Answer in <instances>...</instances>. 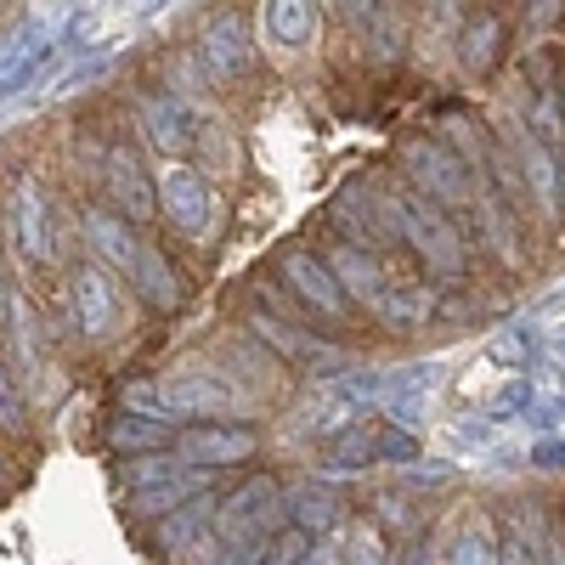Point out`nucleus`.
Listing matches in <instances>:
<instances>
[{
	"instance_id": "1",
	"label": "nucleus",
	"mask_w": 565,
	"mask_h": 565,
	"mask_svg": "<svg viewBox=\"0 0 565 565\" xmlns=\"http://www.w3.org/2000/svg\"><path fill=\"white\" fill-rule=\"evenodd\" d=\"M282 521H289V503H282L277 481H249V487H238V492L221 503V514H215L226 548L266 543V532H277Z\"/></svg>"
},
{
	"instance_id": "2",
	"label": "nucleus",
	"mask_w": 565,
	"mask_h": 565,
	"mask_svg": "<svg viewBox=\"0 0 565 565\" xmlns=\"http://www.w3.org/2000/svg\"><path fill=\"white\" fill-rule=\"evenodd\" d=\"M402 238L418 249V260L430 271H441V277L463 271V238H458V226L441 215L436 199H402Z\"/></svg>"
},
{
	"instance_id": "3",
	"label": "nucleus",
	"mask_w": 565,
	"mask_h": 565,
	"mask_svg": "<svg viewBox=\"0 0 565 565\" xmlns=\"http://www.w3.org/2000/svg\"><path fill=\"white\" fill-rule=\"evenodd\" d=\"M402 159H407L413 181H418L441 210H463L469 199H476V170H463L447 141H407Z\"/></svg>"
},
{
	"instance_id": "4",
	"label": "nucleus",
	"mask_w": 565,
	"mask_h": 565,
	"mask_svg": "<svg viewBox=\"0 0 565 565\" xmlns=\"http://www.w3.org/2000/svg\"><path fill=\"white\" fill-rule=\"evenodd\" d=\"M334 469H367V463H413L418 458V436L407 430V424H380V418H367L356 424V430L334 436Z\"/></svg>"
},
{
	"instance_id": "5",
	"label": "nucleus",
	"mask_w": 565,
	"mask_h": 565,
	"mask_svg": "<svg viewBox=\"0 0 565 565\" xmlns=\"http://www.w3.org/2000/svg\"><path fill=\"white\" fill-rule=\"evenodd\" d=\"M159 210L170 215L175 232L199 238V232L210 226V215H215V193H210V181H204L193 164L164 159V170H159Z\"/></svg>"
},
{
	"instance_id": "6",
	"label": "nucleus",
	"mask_w": 565,
	"mask_h": 565,
	"mask_svg": "<svg viewBox=\"0 0 565 565\" xmlns=\"http://www.w3.org/2000/svg\"><path fill=\"white\" fill-rule=\"evenodd\" d=\"M255 447H260V436L249 430V424H193V430H181L175 436V458L181 463H193V469H221V463H244V458H255Z\"/></svg>"
},
{
	"instance_id": "7",
	"label": "nucleus",
	"mask_w": 565,
	"mask_h": 565,
	"mask_svg": "<svg viewBox=\"0 0 565 565\" xmlns=\"http://www.w3.org/2000/svg\"><path fill=\"white\" fill-rule=\"evenodd\" d=\"M164 402H170V418L226 424L238 413V385L215 380V373H181V380H164Z\"/></svg>"
},
{
	"instance_id": "8",
	"label": "nucleus",
	"mask_w": 565,
	"mask_h": 565,
	"mask_svg": "<svg viewBox=\"0 0 565 565\" xmlns=\"http://www.w3.org/2000/svg\"><path fill=\"white\" fill-rule=\"evenodd\" d=\"M282 277H289V289L317 311V317H345V289L334 282V271H328V260L322 255H311V249H289L282 255Z\"/></svg>"
},
{
	"instance_id": "9",
	"label": "nucleus",
	"mask_w": 565,
	"mask_h": 565,
	"mask_svg": "<svg viewBox=\"0 0 565 565\" xmlns=\"http://www.w3.org/2000/svg\"><path fill=\"white\" fill-rule=\"evenodd\" d=\"M74 322L85 340H103L119 328V289H114L108 266H85L74 277Z\"/></svg>"
},
{
	"instance_id": "10",
	"label": "nucleus",
	"mask_w": 565,
	"mask_h": 565,
	"mask_svg": "<svg viewBox=\"0 0 565 565\" xmlns=\"http://www.w3.org/2000/svg\"><path fill=\"white\" fill-rule=\"evenodd\" d=\"M328 260V271H334V282L356 300V306H380L396 282H391V271L373 260V249H356V244H340V249H328L322 255Z\"/></svg>"
},
{
	"instance_id": "11",
	"label": "nucleus",
	"mask_w": 565,
	"mask_h": 565,
	"mask_svg": "<svg viewBox=\"0 0 565 565\" xmlns=\"http://www.w3.org/2000/svg\"><path fill=\"white\" fill-rule=\"evenodd\" d=\"M103 181H108V199L125 210V221H153L159 215V181H148V170H141L125 148L108 153Z\"/></svg>"
},
{
	"instance_id": "12",
	"label": "nucleus",
	"mask_w": 565,
	"mask_h": 565,
	"mask_svg": "<svg viewBox=\"0 0 565 565\" xmlns=\"http://www.w3.org/2000/svg\"><path fill=\"white\" fill-rule=\"evenodd\" d=\"M249 57H255V40H249V29H244L238 12H221V18L204 23V63L215 68V79L244 74Z\"/></svg>"
},
{
	"instance_id": "13",
	"label": "nucleus",
	"mask_w": 565,
	"mask_h": 565,
	"mask_svg": "<svg viewBox=\"0 0 565 565\" xmlns=\"http://www.w3.org/2000/svg\"><path fill=\"white\" fill-rule=\"evenodd\" d=\"M509 148H514V159H521V170H526V193H537V210L554 215L559 210V170L548 159V141L526 136L521 125H509Z\"/></svg>"
},
{
	"instance_id": "14",
	"label": "nucleus",
	"mask_w": 565,
	"mask_h": 565,
	"mask_svg": "<svg viewBox=\"0 0 565 565\" xmlns=\"http://www.w3.org/2000/svg\"><path fill=\"white\" fill-rule=\"evenodd\" d=\"M85 244L108 271H125V277H136V260H141V249H148V244H136V232L125 226V215H90L85 221Z\"/></svg>"
},
{
	"instance_id": "15",
	"label": "nucleus",
	"mask_w": 565,
	"mask_h": 565,
	"mask_svg": "<svg viewBox=\"0 0 565 565\" xmlns=\"http://www.w3.org/2000/svg\"><path fill=\"white\" fill-rule=\"evenodd\" d=\"M136 119H141V130H148V141H153L164 159L193 148V125H186V108L175 97H141L136 103Z\"/></svg>"
},
{
	"instance_id": "16",
	"label": "nucleus",
	"mask_w": 565,
	"mask_h": 565,
	"mask_svg": "<svg viewBox=\"0 0 565 565\" xmlns=\"http://www.w3.org/2000/svg\"><path fill=\"white\" fill-rule=\"evenodd\" d=\"M260 23H266L271 45L300 52V45H311V34H317V0H266Z\"/></svg>"
},
{
	"instance_id": "17",
	"label": "nucleus",
	"mask_w": 565,
	"mask_h": 565,
	"mask_svg": "<svg viewBox=\"0 0 565 565\" xmlns=\"http://www.w3.org/2000/svg\"><path fill=\"white\" fill-rule=\"evenodd\" d=\"M498 521L492 514H469V521L458 526V537L447 543V565H498Z\"/></svg>"
},
{
	"instance_id": "18",
	"label": "nucleus",
	"mask_w": 565,
	"mask_h": 565,
	"mask_svg": "<svg viewBox=\"0 0 565 565\" xmlns=\"http://www.w3.org/2000/svg\"><path fill=\"white\" fill-rule=\"evenodd\" d=\"M57 52H63V34H45V29H40V34L23 45V57L7 68V79H0V103H7V97H18V90H29V85H34L45 68L57 63Z\"/></svg>"
},
{
	"instance_id": "19",
	"label": "nucleus",
	"mask_w": 565,
	"mask_h": 565,
	"mask_svg": "<svg viewBox=\"0 0 565 565\" xmlns=\"http://www.w3.org/2000/svg\"><path fill=\"white\" fill-rule=\"evenodd\" d=\"M199 487H204V469H175L170 481L141 487V492L130 498V509H136V514H175L181 503H193V498H199Z\"/></svg>"
},
{
	"instance_id": "20",
	"label": "nucleus",
	"mask_w": 565,
	"mask_h": 565,
	"mask_svg": "<svg viewBox=\"0 0 565 565\" xmlns=\"http://www.w3.org/2000/svg\"><path fill=\"white\" fill-rule=\"evenodd\" d=\"M18 244H23L29 260L52 255V238H45V199H40V186L29 175L18 181Z\"/></svg>"
},
{
	"instance_id": "21",
	"label": "nucleus",
	"mask_w": 565,
	"mask_h": 565,
	"mask_svg": "<svg viewBox=\"0 0 565 565\" xmlns=\"http://www.w3.org/2000/svg\"><path fill=\"white\" fill-rule=\"evenodd\" d=\"M215 503L199 492L193 503H181L175 514H164V521H159V548H186V543H199V532L204 526H215Z\"/></svg>"
},
{
	"instance_id": "22",
	"label": "nucleus",
	"mask_w": 565,
	"mask_h": 565,
	"mask_svg": "<svg viewBox=\"0 0 565 565\" xmlns=\"http://www.w3.org/2000/svg\"><path fill=\"white\" fill-rule=\"evenodd\" d=\"M136 289L148 295L153 306H175V300H181V282H175V271H170V260H164L159 249H141V260H136Z\"/></svg>"
},
{
	"instance_id": "23",
	"label": "nucleus",
	"mask_w": 565,
	"mask_h": 565,
	"mask_svg": "<svg viewBox=\"0 0 565 565\" xmlns=\"http://www.w3.org/2000/svg\"><path fill=\"white\" fill-rule=\"evenodd\" d=\"M498 45H503V29H498V18H469V29H463V40H458V52H463V68H469V74L492 68Z\"/></svg>"
},
{
	"instance_id": "24",
	"label": "nucleus",
	"mask_w": 565,
	"mask_h": 565,
	"mask_svg": "<svg viewBox=\"0 0 565 565\" xmlns=\"http://www.w3.org/2000/svg\"><path fill=\"white\" fill-rule=\"evenodd\" d=\"M164 441H175V436H170V424H159V418L125 413V418L114 424V447H125V452H141V447H164Z\"/></svg>"
},
{
	"instance_id": "25",
	"label": "nucleus",
	"mask_w": 565,
	"mask_h": 565,
	"mask_svg": "<svg viewBox=\"0 0 565 565\" xmlns=\"http://www.w3.org/2000/svg\"><path fill=\"white\" fill-rule=\"evenodd\" d=\"M532 537H537V509H514L509 532H503V559L498 565H537L532 559Z\"/></svg>"
},
{
	"instance_id": "26",
	"label": "nucleus",
	"mask_w": 565,
	"mask_h": 565,
	"mask_svg": "<svg viewBox=\"0 0 565 565\" xmlns=\"http://www.w3.org/2000/svg\"><path fill=\"white\" fill-rule=\"evenodd\" d=\"M255 334L260 340H271L282 356H322L328 345L322 340H311V334H300V328H289V322H277V317H255Z\"/></svg>"
},
{
	"instance_id": "27",
	"label": "nucleus",
	"mask_w": 565,
	"mask_h": 565,
	"mask_svg": "<svg viewBox=\"0 0 565 565\" xmlns=\"http://www.w3.org/2000/svg\"><path fill=\"white\" fill-rule=\"evenodd\" d=\"M340 565H391V554H385V537H380V526L356 521V526H351V537H345V559H340Z\"/></svg>"
},
{
	"instance_id": "28",
	"label": "nucleus",
	"mask_w": 565,
	"mask_h": 565,
	"mask_svg": "<svg viewBox=\"0 0 565 565\" xmlns=\"http://www.w3.org/2000/svg\"><path fill=\"white\" fill-rule=\"evenodd\" d=\"M282 503H289V514H295L306 532H328V521H334V509H340L328 492H295V498H282Z\"/></svg>"
},
{
	"instance_id": "29",
	"label": "nucleus",
	"mask_w": 565,
	"mask_h": 565,
	"mask_svg": "<svg viewBox=\"0 0 565 565\" xmlns=\"http://www.w3.org/2000/svg\"><path fill=\"white\" fill-rule=\"evenodd\" d=\"M119 396H125V413H141V418L175 424V418H170V402H164V385H148V380H136V385H125Z\"/></svg>"
},
{
	"instance_id": "30",
	"label": "nucleus",
	"mask_w": 565,
	"mask_h": 565,
	"mask_svg": "<svg viewBox=\"0 0 565 565\" xmlns=\"http://www.w3.org/2000/svg\"><path fill=\"white\" fill-rule=\"evenodd\" d=\"M532 559L537 565H565V526H554L537 509V537H532Z\"/></svg>"
},
{
	"instance_id": "31",
	"label": "nucleus",
	"mask_w": 565,
	"mask_h": 565,
	"mask_svg": "<svg viewBox=\"0 0 565 565\" xmlns=\"http://www.w3.org/2000/svg\"><path fill=\"white\" fill-rule=\"evenodd\" d=\"M532 396H537L532 380H509V385L487 402V413H492V418H514V413H526V407H532Z\"/></svg>"
},
{
	"instance_id": "32",
	"label": "nucleus",
	"mask_w": 565,
	"mask_h": 565,
	"mask_svg": "<svg viewBox=\"0 0 565 565\" xmlns=\"http://www.w3.org/2000/svg\"><path fill=\"white\" fill-rule=\"evenodd\" d=\"M175 469H186V463H170V458H141V463H125V487H159V481H170Z\"/></svg>"
},
{
	"instance_id": "33",
	"label": "nucleus",
	"mask_w": 565,
	"mask_h": 565,
	"mask_svg": "<svg viewBox=\"0 0 565 565\" xmlns=\"http://www.w3.org/2000/svg\"><path fill=\"white\" fill-rule=\"evenodd\" d=\"M7 322H12V345H18V356L23 362H34V322H29V300H7Z\"/></svg>"
},
{
	"instance_id": "34",
	"label": "nucleus",
	"mask_w": 565,
	"mask_h": 565,
	"mask_svg": "<svg viewBox=\"0 0 565 565\" xmlns=\"http://www.w3.org/2000/svg\"><path fill=\"white\" fill-rule=\"evenodd\" d=\"M526 345H532V328H514V334H498V340H492V362H503V367H521V362H532V356H526Z\"/></svg>"
},
{
	"instance_id": "35",
	"label": "nucleus",
	"mask_w": 565,
	"mask_h": 565,
	"mask_svg": "<svg viewBox=\"0 0 565 565\" xmlns=\"http://www.w3.org/2000/svg\"><path fill=\"white\" fill-rule=\"evenodd\" d=\"M559 418H565V391H543V396H532V407H526V424L548 430V424H559Z\"/></svg>"
},
{
	"instance_id": "36",
	"label": "nucleus",
	"mask_w": 565,
	"mask_h": 565,
	"mask_svg": "<svg viewBox=\"0 0 565 565\" xmlns=\"http://www.w3.org/2000/svg\"><path fill=\"white\" fill-rule=\"evenodd\" d=\"M0 424H7V430H18V424H23V402H18V391L7 380V367H0Z\"/></svg>"
},
{
	"instance_id": "37",
	"label": "nucleus",
	"mask_w": 565,
	"mask_h": 565,
	"mask_svg": "<svg viewBox=\"0 0 565 565\" xmlns=\"http://www.w3.org/2000/svg\"><path fill=\"white\" fill-rule=\"evenodd\" d=\"M345 7H351L356 23H373V18H380V0H345Z\"/></svg>"
},
{
	"instance_id": "38",
	"label": "nucleus",
	"mask_w": 565,
	"mask_h": 565,
	"mask_svg": "<svg viewBox=\"0 0 565 565\" xmlns=\"http://www.w3.org/2000/svg\"><path fill=\"white\" fill-rule=\"evenodd\" d=\"M402 565H436V554L418 543V548H407V554H402Z\"/></svg>"
},
{
	"instance_id": "39",
	"label": "nucleus",
	"mask_w": 565,
	"mask_h": 565,
	"mask_svg": "<svg viewBox=\"0 0 565 565\" xmlns=\"http://www.w3.org/2000/svg\"><path fill=\"white\" fill-rule=\"evenodd\" d=\"M537 463H565V447H532Z\"/></svg>"
},
{
	"instance_id": "40",
	"label": "nucleus",
	"mask_w": 565,
	"mask_h": 565,
	"mask_svg": "<svg viewBox=\"0 0 565 565\" xmlns=\"http://www.w3.org/2000/svg\"><path fill=\"white\" fill-rule=\"evenodd\" d=\"M554 340H559V345H565V317H559V322H554Z\"/></svg>"
},
{
	"instance_id": "41",
	"label": "nucleus",
	"mask_w": 565,
	"mask_h": 565,
	"mask_svg": "<svg viewBox=\"0 0 565 565\" xmlns=\"http://www.w3.org/2000/svg\"><path fill=\"white\" fill-rule=\"evenodd\" d=\"M317 7H328V12H334V7H340V0H317Z\"/></svg>"
},
{
	"instance_id": "42",
	"label": "nucleus",
	"mask_w": 565,
	"mask_h": 565,
	"mask_svg": "<svg viewBox=\"0 0 565 565\" xmlns=\"http://www.w3.org/2000/svg\"><path fill=\"white\" fill-rule=\"evenodd\" d=\"M436 7H447V12H452V7H458V0H436Z\"/></svg>"
},
{
	"instance_id": "43",
	"label": "nucleus",
	"mask_w": 565,
	"mask_h": 565,
	"mask_svg": "<svg viewBox=\"0 0 565 565\" xmlns=\"http://www.w3.org/2000/svg\"><path fill=\"white\" fill-rule=\"evenodd\" d=\"M125 7H148V0H125Z\"/></svg>"
},
{
	"instance_id": "44",
	"label": "nucleus",
	"mask_w": 565,
	"mask_h": 565,
	"mask_svg": "<svg viewBox=\"0 0 565 565\" xmlns=\"http://www.w3.org/2000/svg\"><path fill=\"white\" fill-rule=\"evenodd\" d=\"M559 181H565V159H559Z\"/></svg>"
}]
</instances>
